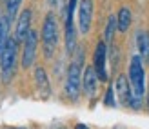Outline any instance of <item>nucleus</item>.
<instances>
[{"label": "nucleus", "mask_w": 149, "mask_h": 129, "mask_svg": "<svg viewBox=\"0 0 149 129\" xmlns=\"http://www.w3.org/2000/svg\"><path fill=\"white\" fill-rule=\"evenodd\" d=\"M106 104L111 105V107L115 105V87H109L107 89V93H106Z\"/></svg>", "instance_id": "18"}, {"label": "nucleus", "mask_w": 149, "mask_h": 129, "mask_svg": "<svg viewBox=\"0 0 149 129\" xmlns=\"http://www.w3.org/2000/svg\"><path fill=\"white\" fill-rule=\"evenodd\" d=\"M74 129H89L86 124H77V126H74Z\"/></svg>", "instance_id": "19"}, {"label": "nucleus", "mask_w": 149, "mask_h": 129, "mask_svg": "<svg viewBox=\"0 0 149 129\" xmlns=\"http://www.w3.org/2000/svg\"><path fill=\"white\" fill-rule=\"evenodd\" d=\"M24 44V53H22V67L27 69L31 67L35 58H36V45H38V33L35 29H29V33L26 36V40L22 42Z\"/></svg>", "instance_id": "5"}, {"label": "nucleus", "mask_w": 149, "mask_h": 129, "mask_svg": "<svg viewBox=\"0 0 149 129\" xmlns=\"http://www.w3.org/2000/svg\"><path fill=\"white\" fill-rule=\"evenodd\" d=\"M35 82H36V89L40 91L42 98H47L51 95V86H49V78L44 67H36L35 69Z\"/></svg>", "instance_id": "11"}, {"label": "nucleus", "mask_w": 149, "mask_h": 129, "mask_svg": "<svg viewBox=\"0 0 149 129\" xmlns=\"http://www.w3.org/2000/svg\"><path fill=\"white\" fill-rule=\"evenodd\" d=\"M115 89H116V95H118V98H120V102H122L124 105H129L133 93H131V86H129V80H127V77H125V75H118L116 84H115Z\"/></svg>", "instance_id": "10"}, {"label": "nucleus", "mask_w": 149, "mask_h": 129, "mask_svg": "<svg viewBox=\"0 0 149 129\" xmlns=\"http://www.w3.org/2000/svg\"><path fill=\"white\" fill-rule=\"evenodd\" d=\"M147 107H149V86H147Z\"/></svg>", "instance_id": "20"}, {"label": "nucleus", "mask_w": 149, "mask_h": 129, "mask_svg": "<svg viewBox=\"0 0 149 129\" xmlns=\"http://www.w3.org/2000/svg\"><path fill=\"white\" fill-rule=\"evenodd\" d=\"M106 58H107V45L106 42H98L96 44V49H95V73L98 80L106 82L107 80V71H106Z\"/></svg>", "instance_id": "6"}, {"label": "nucleus", "mask_w": 149, "mask_h": 129, "mask_svg": "<svg viewBox=\"0 0 149 129\" xmlns=\"http://www.w3.org/2000/svg\"><path fill=\"white\" fill-rule=\"evenodd\" d=\"M7 129H26V127H7Z\"/></svg>", "instance_id": "22"}, {"label": "nucleus", "mask_w": 149, "mask_h": 129, "mask_svg": "<svg viewBox=\"0 0 149 129\" xmlns=\"http://www.w3.org/2000/svg\"><path fill=\"white\" fill-rule=\"evenodd\" d=\"M80 80H82V53L68 69V78H65V95L71 100H77L80 96Z\"/></svg>", "instance_id": "4"}, {"label": "nucleus", "mask_w": 149, "mask_h": 129, "mask_svg": "<svg viewBox=\"0 0 149 129\" xmlns=\"http://www.w3.org/2000/svg\"><path fill=\"white\" fill-rule=\"evenodd\" d=\"M129 84H131V102L129 105L133 109L142 107V96L146 93V73H144V64L140 56H133L129 64Z\"/></svg>", "instance_id": "1"}, {"label": "nucleus", "mask_w": 149, "mask_h": 129, "mask_svg": "<svg viewBox=\"0 0 149 129\" xmlns=\"http://www.w3.org/2000/svg\"><path fill=\"white\" fill-rule=\"evenodd\" d=\"M116 29L120 33H125L129 29L131 26V11H129V7H120L118 9V15H116Z\"/></svg>", "instance_id": "13"}, {"label": "nucleus", "mask_w": 149, "mask_h": 129, "mask_svg": "<svg viewBox=\"0 0 149 129\" xmlns=\"http://www.w3.org/2000/svg\"><path fill=\"white\" fill-rule=\"evenodd\" d=\"M93 20V0H80L78 6V27L80 33H89Z\"/></svg>", "instance_id": "7"}, {"label": "nucleus", "mask_w": 149, "mask_h": 129, "mask_svg": "<svg viewBox=\"0 0 149 129\" xmlns=\"http://www.w3.org/2000/svg\"><path fill=\"white\" fill-rule=\"evenodd\" d=\"M20 4H22V0H6V18H7V22L17 18Z\"/></svg>", "instance_id": "16"}, {"label": "nucleus", "mask_w": 149, "mask_h": 129, "mask_svg": "<svg viewBox=\"0 0 149 129\" xmlns=\"http://www.w3.org/2000/svg\"><path fill=\"white\" fill-rule=\"evenodd\" d=\"M74 45H77V31H74L73 22H65V51L71 53L74 51Z\"/></svg>", "instance_id": "14"}, {"label": "nucleus", "mask_w": 149, "mask_h": 129, "mask_svg": "<svg viewBox=\"0 0 149 129\" xmlns=\"http://www.w3.org/2000/svg\"><path fill=\"white\" fill-rule=\"evenodd\" d=\"M82 86H84V91L87 96H95L96 86H98V77H96L93 66L86 67V71L82 73Z\"/></svg>", "instance_id": "9"}, {"label": "nucleus", "mask_w": 149, "mask_h": 129, "mask_svg": "<svg viewBox=\"0 0 149 129\" xmlns=\"http://www.w3.org/2000/svg\"><path fill=\"white\" fill-rule=\"evenodd\" d=\"M115 29H116V18H115V17H109V20H107V26H106V40H107V42H111V40H113Z\"/></svg>", "instance_id": "17"}, {"label": "nucleus", "mask_w": 149, "mask_h": 129, "mask_svg": "<svg viewBox=\"0 0 149 129\" xmlns=\"http://www.w3.org/2000/svg\"><path fill=\"white\" fill-rule=\"evenodd\" d=\"M17 44L18 42L9 36L4 53L0 55V75H2L4 82H9L15 75V69H17Z\"/></svg>", "instance_id": "3"}, {"label": "nucleus", "mask_w": 149, "mask_h": 129, "mask_svg": "<svg viewBox=\"0 0 149 129\" xmlns=\"http://www.w3.org/2000/svg\"><path fill=\"white\" fill-rule=\"evenodd\" d=\"M136 45H138V55L140 60L149 62V33L146 29H140L136 33Z\"/></svg>", "instance_id": "12"}, {"label": "nucleus", "mask_w": 149, "mask_h": 129, "mask_svg": "<svg viewBox=\"0 0 149 129\" xmlns=\"http://www.w3.org/2000/svg\"><path fill=\"white\" fill-rule=\"evenodd\" d=\"M42 44H44V55L51 58L55 55L56 44H58V22L55 13H47L42 24Z\"/></svg>", "instance_id": "2"}, {"label": "nucleus", "mask_w": 149, "mask_h": 129, "mask_svg": "<svg viewBox=\"0 0 149 129\" xmlns=\"http://www.w3.org/2000/svg\"><path fill=\"white\" fill-rule=\"evenodd\" d=\"M47 2H49V4H56V2H58V0H47Z\"/></svg>", "instance_id": "21"}, {"label": "nucleus", "mask_w": 149, "mask_h": 129, "mask_svg": "<svg viewBox=\"0 0 149 129\" xmlns=\"http://www.w3.org/2000/svg\"><path fill=\"white\" fill-rule=\"evenodd\" d=\"M31 29V9H24L22 15L17 20V29H15V40L17 42H24L26 36Z\"/></svg>", "instance_id": "8"}, {"label": "nucleus", "mask_w": 149, "mask_h": 129, "mask_svg": "<svg viewBox=\"0 0 149 129\" xmlns=\"http://www.w3.org/2000/svg\"><path fill=\"white\" fill-rule=\"evenodd\" d=\"M7 40H9V22L6 17H0V55L4 53Z\"/></svg>", "instance_id": "15"}]
</instances>
